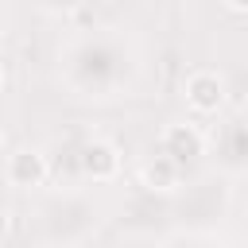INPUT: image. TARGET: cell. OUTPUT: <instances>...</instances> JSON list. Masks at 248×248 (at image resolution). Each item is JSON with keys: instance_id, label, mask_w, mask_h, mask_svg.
Listing matches in <instances>:
<instances>
[{"instance_id": "ba28073f", "label": "cell", "mask_w": 248, "mask_h": 248, "mask_svg": "<svg viewBox=\"0 0 248 248\" xmlns=\"http://www.w3.org/2000/svg\"><path fill=\"white\" fill-rule=\"evenodd\" d=\"M31 8H39L43 16H70V12L85 8V0H31Z\"/></svg>"}, {"instance_id": "52a82bcc", "label": "cell", "mask_w": 248, "mask_h": 248, "mask_svg": "<svg viewBox=\"0 0 248 248\" xmlns=\"http://www.w3.org/2000/svg\"><path fill=\"white\" fill-rule=\"evenodd\" d=\"M221 151L229 167H248V116H236L232 124H225Z\"/></svg>"}, {"instance_id": "7a4b0ae2", "label": "cell", "mask_w": 248, "mask_h": 248, "mask_svg": "<svg viewBox=\"0 0 248 248\" xmlns=\"http://www.w3.org/2000/svg\"><path fill=\"white\" fill-rule=\"evenodd\" d=\"M225 97H229L225 74L213 70V66H198L182 81V101H186V108L194 116H217L225 108Z\"/></svg>"}, {"instance_id": "3957f363", "label": "cell", "mask_w": 248, "mask_h": 248, "mask_svg": "<svg viewBox=\"0 0 248 248\" xmlns=\"http://www.w3.org/2000/svg\"><path fill=\"white\" fill-rule=\"evenodd\" d=\"M4 182L8 190H39L50 182V159L39 147H12L4 159Z\"/></svg>"}, {"instance_id": "277c9868", "label": "cell", "mask_w": 248, "mask_h": 248, "mask_svg": "<svg viewBox=\"0 0 248 248\" xmlns=\"http://www.w3.org/2000/svg\"><path fill=\"white\" fill-rule=\"evenodd\" d=\"M120 147L112 143V140H105V136H93V140H85L81 147H78V170H81V178L85 182H116L120 178Z\"/></svg>"}, {"instance_id": "9c48e42d", "label": "cell", "mask_w": 248, "mask_h": 248, "mask_svg": "<svg viewBox=\"0 0 248 248\" xmlns=\"http://www.w3.org/2000/svg\"><path fill=\"white\" fill-rule=\"evenodd\" d=\"M229 12H236V16H248V0H221Z\"/></svg>"}, {"instance_id": "8992f818", "label": "cell", "mask_w": 248, "mask_h": 248, "mask_svg": "<svg viewBox=\"0 0 248 248\" xmlns=\"http://www.w3.org/2000/svg\"><path fill=\"white\" fill-rule=\"evenodd\" d=\"M182 174H186V167L155 147V155L140 167V186L147 194H178L182 190Z\"/></svg>"}, {"instance_id": "6da1fadb", "label": "cell", "mask_w": 248, "mask_h": 248, "mask_svg": "<svg viewBox=\"0 0 248 248\" xmlns=\"http://www.w3.org/2000/svg\"><path fill=\"white\" fill-rule=\"evenodd\" d=\"M58 81L81 101H116L128 97L140 81V46L116 27L78 31L58 43L54 54Z\"/></svg>"}, {"instance_id": "5b68a950", "label": "cell", "mask_w": 248, "mask_h": 248, "mask_svg": "<svg viewBox=\"0 0 248 248\" xmlns=\"http://www.w3.org/2000/svg\"><path fill=\"white\" fill-rule=\"evenodd\" d=\"M159 151H167L170 159H178L182 167H190V163H198L205 155V132L194 120H170L159 132Z\"/></svg>"}]
</instances>
